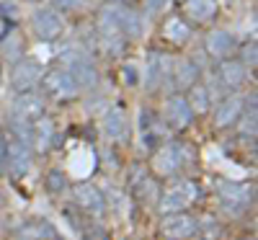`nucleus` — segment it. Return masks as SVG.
Here are the masks:
<instances>
[{
    "mask_svg": "<svg viewBox=\"0 0 258 240\" xmlns=\"http://www.w3.org/2000/svg\"><path fill=\"white\" fill-rule=\"evenodd\" d=\"M41 75H44V70H41L39 62L21 57V59H16L13 70H11V85L16 93H31L41 83Z\"/></svg>",
    "mask_w": 258,
    "mask_h": 240,
    "instance_id": "obj_8",
    "label": "nucleus"
},
{
    "mask_svg": "<svg viewBox=\"0 0 258 240\" xmlns=\"http://www.w3.org/2000/svg\"><path fill=\"white\" fill-rule=\"evenodd\" d=\"M197 232H202L204 240H217L222 235V225L214 220V217H204V220H199V230Z\"/></svg>",
    "mask_w": 258,
    "mask_h": 240,
    "instance_id": "obj_31",
    "label": "nucleus"
},
{
    "mask_svg": "<svg viewBox=\"0 0 258 240\" xmlns=\"http://www.w3.org/2000/svg\"><path fill=\"white\" fill-rule=\"evenodd\" d=\"M124 75H126L129 85H135V80H137V78H135V70H132V68H126V70H124Z\"/></svg>",
    "mask_w": 258,
    "mask_h": 240,
    "instance_id": "obj_36",
    "label": "nucleus"
},
{
    "mask_svg": "<svg viewBox=\"0 0 258 240\" xmlns=\"http://www.w3.org/2000/svg\"><path fill=\"white\" fill-rule=\"evenodd\" d=\"M202 199V189L197 181L191 178H181L170 186L168 191H160V199H158V209L163 214H170V212H186L188 207H194Z\"/></svg>",
    "mask_w": 258,
    "mask_h": 240,
    "instance_id": "obj_2",
    "label": "nucleus"
},
{
    "mask_svg": "<svg viewBox=\"0 0 258 240\" xmlns=\"http://www.w3.org/2000/svg\"><path fill=\"white\" fill-rule=\"evenodd\" d=\"M73 202L75 207L85 214V217H93V220H101L106 214V199L103 194L93 186V184H78L73 189Z\"/></svg>",
    "mask_w": 258,
    "mask_h": 240,
    "instance_id": "obj_9",
    "label": "nucleus"
},
{
    "mask_svg": "<svg viewBox=\"0 0 258 240\" xmlns=\"http://www.w3.org/2000/svg\"><path fill=\"white\" fill-rule=\"evenodd\" d=\"M217 194H220L222 209H225L227 214H232V217L245 214L248 207H250V202H253V189H250V184H222V186L217 189Z\"/></svg>",
    "mask_w": 258,
    "mask_h": 240,
    "instance_id": "obj_5",
    "label": "nucleus"
},
{
    "mask_svg": "<svg viewBox=\"0 0 258 240\" xmlns=\"http://www.w3.org/2000/svg\"><path fill=\"white\" fill-rule=\"evenodd\" d=\"M207 54L212 57V59H227L230 54H232V49H235V39H232V34L230 31H225V29H214V31H209L207 34Z\"/></svg>",
    "mask_w": 258,
    "mask_h": 240,
    "instance_id": "obj_21",
    "label": "nucleus"
},
{
    "mask_svg": "<svg viewBox=\"0 0 258 240\" xmlns=\"http://www.w3.org/2000/svg\"><path fill=\"white\" fill-rule=\"evenodd\" d=\"M181 11L194 24H212L217 18V0H181Z\"/></svg>",
    "mask_w": 258,
    "mask_h": 240,
    "instance_id": "obj_20",
    "label": "nucleus"
},
{
    "mask_svg": "<svg viewBox=\"0 0 258 240\" xmlns=\"http://www.w3.org/2000/svg\"><path fill=\"white\" fill-rule=\"evenodd\" d=\"M31 168V145L21 142L16 137L8 140V158H6V173L13 178H24Z\"/></svg>",
    "mask_w": 258,
    "mask_h": 240,
    "instance_id": "obj_13",
    "label": "nucleus"
},
{
    "mask_svg": "<svg viewBox=\"0 0 258 240\" xmlns=\"http://www.w3.org/2000/svg\"><path fill=\"white\" fill-rule=\"evenodd\" d=\"M57 140V129H54V122L52 119H36L34 122V135H31V150H36L39 155H44V152L52 150Z\"/></svg>",
    "mask_w": 258,
    "mask_h": 240,
    "instance_id": "obj_23",
    "label": "nucleus"
},
{
    "mask_svg": "<svg viewBox=\"0 0 258 240\" xmlns=\"http://www.w3.org/2000/svg\"><path fill=\"white\" fill-rule=\"evenodd\" d=\"M124 3H126V0H124Z\"/></svg>",
    "mask_w": 258,
    "mask_h": 240,
    "instance_id": "obj_38",
    "label": "nucleus"
},
{
    "mask_svg": "<svg viewBox=\"0 0 258 240\" xmlns=\"http://www.w3.org/2000/svg\"><path fill=\"white\" fill-rule=\"evenodd\" d=\"M6 158H8V137L6 129L0 127V173H6Z\"/></svg>",
    "mask_w": 258,
    "mask_h": 240,
    "instance_id": "obj_35",
    "label": "nucleus"
},
{
    "mask_svg": "<svg viewBox=\"0 0 258 240\" xmlns=\"http://www.w3.org/2000/svg\"><path fill=\"white\" fill-rule=\"evenodd\" d=\"M170 3H173V0H145V16L155 18V16L165 13L170 8Z\"/></svg>",
    "mask_w": 258,
    "mask_h": 240,
    "instance_id": "obj_33",
    "label": "nucleus"
},
{
    "mask_svg": "<svg viewBox=\"0 0 258 240\" xmlns=\"http://www.w3.org/2000/svg\"><path fill=\"white\" fill-rule=\"evenodd\" d=\"M126 186H129V191H132L137 199H142V202H153V204H158V199H160L158 181L150 176V170H147L145 165H140V163H137L132 170H129Z\"/></svg>",
    "mask_w": 258,
    "mask_h": 240,
    "instance_id": "obj_10",
    "label": "nucleus"
},
{
    "mask_svg": "<svg viewBox=\"0 0 258 240\" xmlns=\"http://www.w3.org/2000/svg\"><path fill=\"white\" fill-rule=\"evenodd\" d=\"M255 122H258V116H255V93H253V96H248V101H245V108H243L240 119L235 122V127H238V135H240V137H248V140H255Z\"/></svg>",
    "mask_w": 258,
    "mask_h": 240,
    "instance_id": "obj_27",
    "label": "nucleus"
},
{
    "mask_svg": "<svg viewBox=\"0 0 258 240\" xmlns=\"http://www.w3.org/2000/svg\"><path fill=\"white\" fill-rule=\"evenodd\" d=\"M44 116V98L31 93H18L13 108H11V119H21V122H36Z\"/></svg>",
    "mask_w": 258,
    "mask_h": 240,
    "instance_id": "obj_16",
    "label": "nucleus"
},
{
    "mask_svg": "<svg viewBox=\"0 0 258 240\" xmlns=\"http://www.w3.org/2000/svg\"><path fill=\"white\" fill-rule=\"evenodd\" d=\"M101 129H103V135L109 137L111 142H116V145H126V142H129V137H132L129 116H126V111H124L121 106H111L109 111H106Z\"/></svg>",
    "mask_w": 258,
    "mask_h": 240,
    "instance_id": "obj_12",
    "label": "nucleus"
},
{
    "mask_svg": "<svg viewBox=\"0 0 258 240\" xmlns=\"http://www.w3.org/2000/svg\"><path fill=\"white\" fill-rule=\"evenodd\" d=\"M98 41H101L103 52L111 57H119L129 44L116 21V3H109L98 11Z\"/></svg>",
    "mask_w": 258,
    "mask_h": 240,
    "instance_id": "obj_3",
    "label": "nucleus"
},
{
    "mask_svg": "<svg viewBox=\"0 0 258 240\" xmlns=\"http://www.w3.org/2000/svg\"><path fill=\"white\" fill-rule=\"evenodd\" d=\"M197 230H199V220L188 212H170L163 214L160 220V232L168 240H188L197 235Z\"/></svg>",
    "mask_w": 258,
    "mask_h": 240,
    "instance_id": "obj_7",
    "label": "nucleus"
},
{
    "mask_svg": "<svg viewBox=\"0 0 258 240\" xmlns=\"http://www.w3.org/2000/svg\"><path fill=\"white\" fill-rule=\"evenodd\" d=\"M44 189L49 194H62L64 189H68V176H64L62 170H49L47 178H44Z\"/></svg>",
    "mask_w": 258,
    "mask_h": 240,
    "instance_id": "obj_30",
    "label": "nucleus"
},
{
    "mask_svg": "<svg viewBox=\"0 0 258 240\" xmlns=\"http://www.w3.org/2000/svg\"><path fill=\"white\" fill-rule=\"evenodd\" d=\"M163 36L170 41V44H178V47L188 44V41H191V26H188V21H183V18H176V16L165 18Z\"/></svg>",
    "mask_w": 258,
    "mask_h": 240,
    "instance_id": "obj_25",
    "label": "nucleus"
},
{
    "mask_svg": "<svg viewBox=\"0 0 258 240\" xmlns=\"http://www.w3.org/2000/svg\"><path fill=\"white\" fill-rule=\"evenodd\" d=\"M188 106H191V111L194 114H209L212 111V93L204 83H194L191 88H188V96H186Z\"/></svg>",
    "mask_w": 258,
    "mask_h": 240,
    "instance_id": "obj_26",
    "label": "nucleus"
},
{
    "mask_svg": "<svg viewBox=\"0 0 258 240\" xmlns=\"http://www.w3.org/2000/svg\"><path fill=\"white\" fill-rule=\"evenodd\" d=\"M194 122V111L183 93H173L165 101V124L173 132H186Z\"/></svg>",
    "mask_w": 258,
    "mask_h": 240,
    "instance_id": "obj_11",
    "label": "nucleus"
},
{
    "mask_svg": "<svg viewBox=\"0 0 258 240\" xmlns=\"http://www.w3.org/2000/svg\"><path fill=\"white\" fill-rule=\"evenodd\" d=\"M54 3V11H62V13H73L83 6V0H52Z\"/></svg>",
    "mask_w": 258,
    "mask_h": 240,
    "instance_id": "obj_34",
    "label": "nucleus"
},
{
    "mask_svg": "<svg viewBox=\"0 0 258 240\" xmlns=\"http://www.w3.org/2000/svg\"><path fill=\"white\" fill-rule=\"evenodd\" d=\"M116 21H119V29L121 34L126 36V41H135L145 34V21H142V13L129 8L124 3H116Z\"/></svg>",
    "mask_w": 258,
    "mask_h": 240,
    "instance_id": "obj_19",
    "label": "nucleus"
},
{
    "mask_svg": "<svg viewBox=\"0 0 258 240\" xmlns=\"http://www.w3.org/2000/svg\"><path fill=\"white\" fill-rule=\"evenodd\" d=\"M255 59H258V49H255V41L248 39L243 49H240V62L245 65V68H255Z\"/></svg>",
    "mask_w": 258,
    "mask_h": 240,
    "instance_id": "obj_32",
    "label": "nucleus"
},
{
    "mask_svg": "<svg viewBox=\"0 0 258 240\" xmlns=\"http://www.w3.org/2000/svg\"><path fill=\"white\" fill-rule=\"evenodd\" d=\"M31 29L36 34L39 41H47V44H52V41H57L64 31V21L59 16V11L54 8H39L34 16H31Z\"/></svg>",
    "mask_w": 258,
    "mask_h": 240,
    "instance_id": "obj_6",
    "label": "nucleus"
},
{
    "mask_svg": "<svg viewBox=\"0 0 258 240\" xmlns=\"http://www.w3.org/2000/svg\"><path fill=\"white\" fill-rule=\"evenodd\" d=\"M78 232L83 235V240H111V232L101 220H93V217H85L80 222Z\"/></svg>",
    "mask_w": 258,
    "mask_h": 240,
    "instance_id": "obj_29",
    "label": "nucleus"
},
{
    "mask_svg": "<svg viewBox=\"0 0 258 240\" xmlns=\"http://www.w3.org/2000/svg\"><path fill=\"white\" fill-rule=\"evenodd\" d=\"M188 155H194V150L186 142H160L153 150V170L163 178H173L186 168Z\"/></svg>",
    "mask_w": 258,
    "mask_h": 240,
    "instance_id": "obj_1",
    "label": "nucleus"
},
{
    "mask_svg": "<svg viewBox=\"0 0 258 240\" xmlns=\"http://www.w3.org/2000/svg\"><path fill=\"white\" fill-rule=\"evenodd\" d=\"M243 108H245V98H240V96H225L220 103H217V108H214V127L217 129H230V127H235V122L240 119V114H243Z\"/></svg>",
    "mask_w": 258,
    "mask_h": 240,
    "instance_id": "obj_17",
    "label": "nucleus"
},
{
    "mask_svg": "<svg viewBox=\"0 0 258 240\" xmlns=\"http://www.w3.org/2000/svg\"><path fill=\"white\" fill-rule=\"evenodd\" d=\"M18 237L21 240H57V232L49 222H41V220H34V222H26L24 227L18 230Z\"/></svg>",
    "mask_w": 258,
    "mask_h": 240,
    "instance_id": "obj_28",
    "label": "nucleus"
},
{
    "mask_svg": "<svg viewBox=\"0 0 258 240\" xmlns=\"http://www.w3.org/2000/svg\"><path fill=\"white\" fill-rule=\"evenodd\" d=\"M0 202H3V194H0Z\"/></svg>",
    "mask_w": 258,
    "mask_h": 240,
    "instance_id": "obj_37",
    "label": "nucleus"
},
{
    "mask_svg": "<svg viewBox=\"0 0 258 240\" xmlns=\"http://www.w3.org/2000/svg\"><path fill=\"white\" fill-rule=\"evenodd\" d=\"M170 70H173V62H170L163 52H150L147 54V91H160L165 83H170Z\"/></svg>",
    "mask_w": 258,
    "mask_h": 240,
    "instance_id": "obj_15",
    "label": "nucleus"
},
{
    "mask_svg": "<svg viewBox=\"0 0 258 240\" xmlns=\"http://www.w3.org/2000/svg\"><path fill=\"white\" fill-rule=\"evenodd\" d=\"M68 70H70V75H73V80L78 83V88H80V91H83V88H88V91L98 88L101 75H98L96 65H93L88 57H73Z\"/></svg>",
    "mask_w": 258,
    "mask_h": 240,
    "instance_id": "obj_18",
    "label": "nucleus"
},
{
    "mask_svg": "<svg viewBox=\"0 0 258 240\" xmlns=\"http://www.w3.org/2000/svg\"><path fill=\"white\" fill-rule=\"evenodd\" d=\"M199 75H202V70L194 59H178V62H173V70H170V83L178 91H188L194 83H199Z\"/></svg>",
    "mask_w": 258,
    "mask_h": 240,
    "instance_id": "obj_22",
    "label": "nucleus"
},
{
    "mask_svg": "<svg viewBox=\"0 0 258 240\" xmlns=\"http://www.w3.org/2000/svg\"><path fill=\"white\" fill-rule=\"evenodd\" d=\"M39 85L44 88V96H47V98H54V101H59V103L75 101V98L80 96L78 83L73 80L70 70H64V68H54V70L44 73Z\"/></svg>",
    "mask_w": 258,
    "mask_h": 240,
    "instance_id": "obj_4",
    "label": "nucleus"
},
{
    "mask_svg": "<svg viewBox=\"0 0 258 240\" xmlns=\"http://www.w3.org/2000/svg\"><path fill=\"white\" fill-rule=\"evenodd\" d=\"M140 129H142V142H145L147 150H155L160 145V140L165 137L163 124L158 122V116L153 111H147V108L140 111Z\"/></svg>",
    "mask_w": 258,
    "mask_h": 240,
    "instance_id": "obj_24",
    "label": "nucleus"
},
{
    "mask_svg": "<svg viewBox=\"0 0 258 240\" xmlns=\"http://www.w3.org/2000/svg\"><path fill=\"white\" fill-rule=\"evenodd\" d=\"M245 80H248V68L240 59H230V57L220 59V65H217V83H222L225 93L238 91Z\"/></svg>",
    "mask_w": 258,
    "mask_h": 240,
    "instance_id": "obj_14",
    "label": "nucleus"
}]
</instances>
